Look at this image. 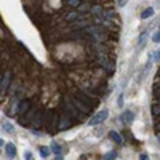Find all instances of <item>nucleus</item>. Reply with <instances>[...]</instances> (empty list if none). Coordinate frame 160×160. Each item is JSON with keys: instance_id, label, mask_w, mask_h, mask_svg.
Segmentation results:
<instances>
[{"instance_id": "obj_1", "label": "nucleus", "mask_w": 160, "mask_h": 160, "mask_svg": "<svg viewBox=\"0 0 160 160\" xmlns=\"http://www.w3.org/2000/svg\"><path fill=\"white\" fill-rule=\"evenodd\" d=\"M64 111H66V115H69L71 118H78V111L71 99H64Z\"/></svg>"}, {"instance_id": "obj_2", "label": "nucleus", "mask_w": 160, "mask_h": 160, "mask_svg": "<svg viewBox=\"0 0 160 160\" xmlns=\"http://www.w3.org/2000/svg\"><path fill=\"white\" fill-rule=\"evenodd\" d=\"M108 115H109V111H101V112H98L95 117H93V118H90L88 120V125L90 127H95V125H99V123H102L104 122V120L106 118H108Z\"/></svg>"}, {"instance_id": "obj_3", "label": "nucleus", "mask_w": 160, "mask_h": 160, "mask_svg": "<svg viewBox=\"0 0 160 160\" xmlns=\"http://www.w3.org/2000/svg\"><path fill=\"white\" fill-rule=\"evenodd\" d=\"M71 127H72V118L69 115L62 114L61 118L58 120V130H69Z\"/></svg>"}, {"instance_id": "obj_4", "label": "nucleus", "mask_w": 160, "mask_h": 160, "mask_svg": "<svg viewBox=\"0 0 160 160\" xmlns=\"http://www.w3.org/2000/svg\"><path fill=\"white\" fill-rule=\"evenodd\" d=\"M71 101H72V104L75 106V108H77V111H80V112H82V114H90V111H91V108H88V106L85 104V102H82V101H80L78 98H71Z\"/></svg>"}, {"instance_id": "obj_5", "label": "nucleus", "mask_w": 160, "mask_h": 160, "mask_svg": "<svg viewBox=\"0 0 160 160\" xmlns=\"http://www.w3.org/2000/svg\"><path fill=\"white\" fill-rule=\"evenodd\" d=\"M42 123H43V112H35V115L31 118L29 125H31L32 128H35V127H40Z\"/></svg>"}, {"instance_id": "obj_6", "label": "nucleus", "mask_w": 160, "mask_h": 160, "mask_svg": "<svg viewBox=\"0 0 160 160\" xmlns=\"http://www.w3.org/2000/svg\"><path fill=\"white\" fill-rule=\"evenodd\" d=\"M5 154H7V157L10 160H13V158L16 157V146L13 144V142H7L5 144Z\"/></svg>"}, {"instance_id": "obj_7", "label": "nucleus", "mask_w": 160, "mask_h": 160, "mask_svg": "<svg viewBox=\"0 0 160 160\" xmlns=\"http://www.w3.org/2000/svg\"><path fill=\"white\" fill-rule=\"evenodd\" d=\"M11 78H13V74L8 71V72H5V75H3V80H2V83H0V90L2 91H7L8 90V87H10V83H11Z\"/></svg>"}, {"instance_id": "obj_8", "label": "nucleus", "mask_w": 160, "mask_h": 160, "mask_svg": "<svg viewBox=\"0 0 160 160\" xmlns=\"http://www.w3.org/2000/svg\"><path fill=\"white\" fill-rule=\"evenodd\" d=\"M31 108H32V102H31V101H28V99L21 101V102L18 104V112H19V114H26Z\"/></svg>"}, {"instance_id": "obj_9", "label": "nucleus", "mask_w": 160, "mask_h": 160, "mask_svg": "<svg viewBox=\"0 0 160 160\" xmlns=\"http://www.w3.org/2000/svg\"><path fill=\"white\" fill-rule=\"evenodd\" d=\"M122 120L125 123H131L133 120H135V114H133L131 111H125L123 114H122Z\"/></svg>"}, {"instance_id": "obj_10", "label": "nucleus", "mask_w": 160, "mask_h": 160, "mask_svg": "<svg viewBox=\"0 0 160 160\" xmlns=\"http://www.w3.org/2000/svg\"><path fill=\"white\" fill-rule=\"evenodd\" d=\"M109 138H111V139H112L115 144H118V146L123 142V141H122V136H120L117 131H111V133H109Z\"/></svg>"}, {"instance_id": "obj_11", "label": "nucleus", "mask_w": 160, "mask_h": 160, "mask_svg": "<svg viewBox=\"0 0 160 160\" xmlns=\"http://www.w3.org/2000/svg\"><path fill=\"white\" fill-rule=\"evenodd\" d=\"M2 127H3V130L7 131V133H13V131H15V127H13L11 125V122H10V120H2Z\"/></svg>"}, {"instance_id": "obj_12", "label": "nucleus", "mask_w": 160, "mask_h": 160, "mask_svg": "<svg viewBox=\"0 0 160 160\" xmlns=\"http://www.w3.org/2000/svg\"><path fill=\"white\" fill-rule=\"evenodd\" d=\"M154 15V8L151 7V8H146L142 13H141V19H148V18H151Z\"/></svg>"}, {"instance_id": "obj_13", "label": "nucleus", "mask_w": 160, "mask_h": 160, "mask_svg": "<svg viewBox=\"0 0 160 160\" xmlns=\"http://www.w3.org/2000/svg\"><path fill=\"white\" fill-rule=\"evenodd\" d=\"M102 13H104L102 11V7H99V5H95V7L91 8V15H95L96 18L98 16H102Z\"/></svg>"}, {"instance_id": "obj_14", "label": "nucleus", "mask_w": 160, "mask_h": 160, "mask_svg": "<svg viewBox=\"0 0 160 160\" xmlns=\"http://www.w3.org/2000/svg\"><path fill=\"white\" fill-rule=\"evenodd\" d=\"M38 151H40V155H42L43 158H47V157L51 154V149H50V148H45V146H40Z\"/></svg>"}, {"instance_id": "obj_15", "label": "nucleus", "mask_w": 160, "mask_h": 160, "mask_svg": "<svg viewBox=\"0 0 160 160\" xmlns=\"http://www.w3.org/2000/svg\"><path fill=\"white\" fill-rule=\"evenodd\" d=\"M152 95L155 99L160 101V83H154V88H152Z\"/></svg>"}, {"instance_id": "obj_16", "label": "nucleus", "mask_w": 160, "mask_h": 160, "mask_svg": "<svg viewBox=\"0 0 160 160\" xmlns=\"http://www.w3.org/2000/svg\"><path fill=\"white\" fill-rule=\"evenodd\" d=\"M50 149H51L53 152H55L56 155H61V151H62V149H61V146H59V144H56V142H51Z\"/></svg>"}, {"instance_id": "obj_17", "label": "nucleus", "mask_w": 160, "mask_h": 160, "mask_svg": "<svg viewBox=\"0 0 160 160\" xmlns=\"http://www.w3.org/2000/svg\"><path fill=\"white\" fill-rule=\"evenodd\" d=\"M115 158H117V152L115 151H111V152H108L102 157V160H115Z\"/></svg>"}, {"instance_id": "obj_18", "label": "nucleus", "mask_w": 160, "mask_h": 160, "mask_svg": "<svg viewBox=\"0 0 160 160\" xmlns=\"http://www.w3.org/2000/svg\"><path fill=\"white\" fill-rule=\"evenodd\" d=\"M146 38H148V32H142L141 35H139V40H138V47H142L144 45V42H146Z\"/></svg>"}, {"instance_id": "obj_19", "label": "nucleus", "mask_w": 160, "mask_h": 160, "mask_svg": "<svg viewBox=\"0 0 160 160\" xmlns=\"http://www.w3.org/2000/svg\"><path fill=\"white\" fill-rule=\"evenodd\" d=\"M87 24H88L87 21H77V22L72 24V28H74V29H80V28H85Z\"/></svg>"}, {"instance_id": "obj_20", "label": "nucleus", "mask_w": 160, "mask_h": 160, "mask_svg": "<svg viewBox=\"0 0 160 160\" xmlns=\"http://www.w3.org/2000/svg\"><path fill=\"white\" fill-rule=\"evenodd\" d=\"M152 114H154V117L160 115V102H158V104H154V106H152Z\"/></svg>"}, {"instance_id": "obj_21", "label": "nucleus", "mask_w": 160, "mask_h": 160, "mask_svg": "<svg viewBox=\"0 0 160 160\" xmlns=\"http://www.w3.org/2000/svg\"><path fill=\"white\" fill-rule=\"evenodd\" d=\"M152 42H154V43H160V29L152 35Z\"/></svg>"}, {"instance_id": "obj_22", "label": "nucleus", "mask_w": 160, "mask_h": 160, "mask_svg": "<svg viewBox=\"0 0 160 160\" xmlns=\"http://www.w3.org/2000/svg\"><path fill=\"white\" fill-rule=\"evenodd\" d=\"M68 3H69L71 7H78V5H80V0H68Z\"/></svg>"}, {"instance_id": "obj_23", "label": "nucleus", "mask_w": 160, "mask_h": 160, "mask_svg": "<svg viewBox=\"0 0 160 160\" xmlns=\"http://www.w3.org/2000/svg\"><path fill=\"white\" fill-rule=\"evenodd\" d=\"M24 158H26V160H34V158H32V152H29V151H28V152L24 154Z\"/></svg>"}, {"instance_id": "obj_24", "label": "nucleus", "mask_w": 160, "mask_h": 160, "mask_svg": "<svg viewBox=\"0 0 160 160\" xmlns=\"http://www.w3.org/2000/svg\"><path fill=\"white\" fill-rule=\"evenodd\" d=\"M160 59V50L155 53V55H152V61H158Z\"/></svg>"}, {"instance_id": "obj_25", "label": "nucleus", "mask_w": 160, "mask_h": 160, "mask_svg": "<svg viewBox=\"0 0 160 160\" xmlns=\"http://www.w3.org/2000/svg\"><path fill=\"white\" fill-rule=\"evenodd\" d=\"M75 18H77V13H74V11L68 15V19H69V21H71V19H75Z\"/></svg>"}, {"instance_id": "obj_26", "label": "nucleus", "mask_w": 160, "mask_h": 160, "mask_svg": "<svg viewBox=\"0 0 160 160\" xmlns=\"http://www.w3.org/2000/svg\"><path fill=\"white\" fill-rule=\"evenodd\" d=\"M122 99H123V96L120 95V96H118V102H117V104H118V108H122V106H123V101H122Z\"/></svg>"}, {"instance_id": "obj_27", "label": "nucleus", "mask_w": 160, "mask_h": 160, "mask_svg": "<svg viewBox=\"0 0 160 160\" xmlns=\"http://www.w3.org/2000/svg\"><path fill=\"white\" fill-rule=\"evenodd\" d=\"M128 0H118V7H125Z\"/></svg>"}, {"instance_id": "obj_28", "label": "nucleus", "mask_w": 160, "mask_h": 160, "mask_svg": "<svg viewBox=\"0 0 160 160\" xmlns=\"http://www.w3.org/2000/svg\"><path fill=\"white\" fill-rule=\"evenodd\" d=\"M141 160H148V155H141Z\"/></svg>"}, {"instance_id": "obj_29", "label": "nucleus", "mask_w": 160, "mask_h": 160, "mask_svg": "<svg viewBox=\"0 0 160 160\" xmlns=\"http://www.w3.org/2000/svg\"><path fill=\"white\" fill-rule=\"evenodd\" d=\"M157 139H158V142H160V131H157Z\"/></svg>"}, {"instance_id": "obj_30", "label": "nucleus", "mask_w": 160, "mask_h": 160, "mask_svg": "<svg viewBox=\"0 0 160 160\" xmlns=\"http://www.w3.org/2000/svg\"><path fill=\"white\" fill-rule=\"evenodd\" d=\"M55 160H62V157H61V155H56V158H55Z\"/></svg>"}, {"instance_id": "obj_31", "label": "nucleus", "mask_w": 160, "mask_h": 160, "mask_svg": "<svg viewBox=\"0 0 160 160\" xmlns=\"http://www.w3.org/2000/svg\"><path fill=\"white\" fill-rule=\"evenodd\" d=\"M2 146H3V141H2V139H0V148H2Z\"/></svg>"}, {"instance_id": "obj_32", "label": "nucleus", "mask_w": 160, "mask_h": 160, "mask_svg": "<svg viewBox=\"0 0 160 160\" xmlns=\"http://www.w3.org/2000/svg\"><path fill=\"white\" fill-rule=\"evenodd\" d=\"M158 78H160V69H158Z\"/></svg>"}]
</instances>
